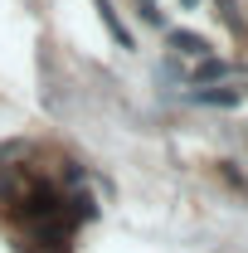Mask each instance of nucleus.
I'll return each instance as SVG.
<instances>
[{
  "mask_svg": "<svg viewBox=\"0 0 248 253\" xmlns=\"http://www.w3.org/2000/svg\"><path fill=\"white\" fill-rule=\"evenodd\" d=\"M97 15H102V25H107V30H112V39H117V44H122V49H131V34L122 30V20H117V10H112V5H107V0H97Z\"/></svg>",
  "mask_w": 248,
  "mask_h": 253,
  "instance_id": "obj_1",
  "label": "nucleus"
},
{
  "mask_svg": "<svg viewBox=\"0 0 248 253\" xmlns=\"http://www.w3.org/2000/svg\"><path fill=\"white\" fill-rule=\"evenodd\" d=\"M170 44H175L180 54H190V59H200V54H209V44H205L200 34H170Z\"/></svg>",
  "mask_w": 248,
  "mask_h": 253,
  "instance_id": "obj_2",
  "label": "nucleus"
},
{
  "mask_svg": "<svg viewBox=\"0 0 248 253\" xmlns=\"http://www.w3.org/2000/svg\"><path fill=\"white\" fill-rule=\"evenodd\" d=\"M229 73V63H219V59H205L200 68H190V83H205V78H224Z\"/></svg>",
  "mask_w": 248,
  "mask_h": 253,
  "instance_id": "obj_3",
  "label": "nucleus"
}]
</instances>
